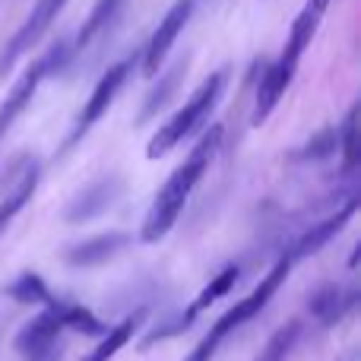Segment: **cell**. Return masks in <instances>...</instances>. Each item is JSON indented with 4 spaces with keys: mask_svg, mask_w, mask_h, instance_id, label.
Listing matches in <instances>:
<instances>
[{
    "mask_svg": "<svg viewBox=\"0 0 361 361\" xmlns=\"http://www.w3.org/2000/svg\"><path fill=\"white\" fill-rule=\"evenodd\" d=\"M222 137H225L222 124L206 127L203 137H200L197 143H193V149L187 152V159L169 175V180H165L162 190L156 193V200H152L149 212H146V219H143V228H140V241L143 244L162 241V238L178 225V219H180V212H184L187 200H190L193 187L200 184V178H203L206 169L212 165L216 152L222 149Z\"/></svg>",
    "mask_w": 361,
    "mask_h": 361,
    "instance_id": "1",
    "label": "cell"
},
{
    "mask_svg": "<svg viewBox=\"0 0 361 361\" xmlns=\"http://www.w3.org/2000/svg\"><path fill=\"white\" fill-rule=\"evenodd\" d=\"M288 273H292V257L286 254V257H279V260H276V267L263 276V282L247 295V298H241L235 307H228V311H225L222 317L212 324V330L206 333L197 345H193V352L184 361H212V355L219 352V345H222L231 333L241 330L247 320L260 317V311L269 305V301H273V295L282 288V282L288 279Z\"/></svg>",
    "mask_w": 361,
    "mask_h": 361,
    "instance_id": "2",
    "label": "cell"
},
{
    "mask_svg": "<svg viewBox=\"0 0 361 361\" xmlns=\"http://www.w3.org/2000/svg\"><path fill=\"white\" fill-rule=\"evenodd\" d=\"M225 80H228V73H225V70H216L209 80L200 82V89L184 102V108H178V111L169 118V124L149 140L146 159H152V162H156V159H165L171 149H178L187 137H193V133L209 121V114L216 111L219 99H222V92H225Z\"/></svg>",
    "mask_w": 361,
    "mask_h": 361,
    "instance_id": "3",
    "label": "cell"
},
{
    "mask_svg": "<svg viewBox=\"0 0 361 361\" xmlns=\"http://www.w3.org/2000/svg\"><path fill=\"white\" fill-rule=\"evenodd\" d=\"M70 54H73V44L54 42L42 57H38V61H32L29 67L23 70V76L13 82V89L6 92V99L0 102V143L6 140L10 127L19 121V114H23L25 108L32 105V99H35L38 86L44 82V76H51V73H57V70H63V63L70 61Z\"/></svg>",
    "mask_w": 361,
    "mask_h": 361,
    "instance_id": "4",
    "label": "cell"
},
{
    "mask_svg": "<svg viewBox=\"0 0 361 361\" xmlns=\"http://www.w3.org/2000/svg\"><path fill=\"white\" fill-rule=\"evenodd\" d=\"M130 67H133V61H130V57H127V61L111 63V67H108L105 73L99 76V82H95L92 95H89V102H86V105H82L80 118H76L73 130H70V137H67V143H63V149H61V152L73 149V146L80 143V140L86 137V133L92 130V127L99 124L102 118H105V114H108V108L114 105V99H118V95H121V89H124L127 76H130Z\"/></svg>",
    "mask_w": 361,
    "mask_h": 361,
    "instance_id": "5",
    "label": "cell"
},
{
    "mask_svg": "<svg viewBox=\"0 0 361 361\" xmlns=\"http://www.w3.org/2000/svg\"><path fill=\"white\" fill-rule=\"evenodd\" d=\"M63 6H67V0H38V4L32 6V13L25 16V23L19 25L16 35L4 44V51H0V80L16 67V61L25 54V51H32L38 42H42L44 32L54 25L57 13H61Z\"/></svg>",
    "mask_w": 361,
    "mask_h": 361,
    "instance_id": "6",
    "label": "cell"
},
{
    "mask_svg": "<svg viewBox=\"0 0 361 361\" xmlns=\"http://www.w3.org/2000/svg\"><path fill=\"white\" fill-rule=\"evenodd\" d=\"M193 10H197V0H175V4L169 6V13L162 16V23L156 25L152 38L143 48V73L146 76H156L159 70H162V63L169 61L171 48H175L178 35L184 32V25L190 23Z\"/></svg>",
    "mask_w": 361,
    "mask_h": 361,
    "instance_id": "7",
    "label": "cell"
},
{
    "mask_svg": "<svg viewBox=\"0 0 361 361\" xmlns=\"http://www.w3.org/2000/svg\"><path fill=\"white\" fill-rule=\"evenodd\" d=\"M295 70H298V61H292V57H286V54H279V61L267 63V67L260 70V80H257V89H254V118H250L254 127L269 121V114H273L276 105L282 102L286 89L292 86Z\"/></svg>",
    "mask_w": 361,
    "mask_h": 361,
    "instance_id": "8",
    "label": "cell"
},
{
    "mask_svg": "<svg viewBox=\"0 0 361 361\" xmlns=\"http://www.w3.org/2000/svg\"><path fill=\"white\" fill-rule=\"evenodd\" d=\"M118 197H121V178L118 175L99 178V180H92L89 187H82V190L70 200L67 209H63V219H67L70 225L92 222V219H99L105 209H111Z\"/></svg>",
    "mask_w": 361,
    "mask_h": 361,
    "instance_id": "9",
    "label": "cell"
},
{
    "mask_svg": "<svg viewBox=\"0 0 361 361\" xmlns=\"http://www.w3.org/2000/svg\"><path fill=\"white\" fill-rule=\"evenodd\" d=\"M133 238L127 231H105V235H95V238H86V241H76L63 250V263L73 269H92V267H102L108 263L111 257H118L121 250L130 247Z\"/></svg>",
    "mask_w": 361,
    "mask_h": 361,
    "instance_id": "10",
    "label": "cell"
},
{
    "mask_svg": "<svg viewBox=\"0 0 361 361\" xmlns=\"http://www.w3.org/2000/svg\"><path fill=\"white\" fill-rule=\"evenodd\" d=\"M355 288H343L339 282H320L311 295H307V314L317 320L320 326H336L345 314L355 307Z\"/></svg>",
    "mask_w": 361,
    "mask_h": 361,
    "instance_id": "11",
    "label": "cell"
},
{
    "mask_svg": "<svg viewBox=\"0 0 361 361\" xmlns=\"http://www.w3.org/2000/svg\"><path fill=\"white\" fill-rule=\"evenodd\" d=\"M61 333H63V320H61V307H57V298H54L51 305H44V311L38 317H32L29 324L19 326L13 345H16L19 355H29V352L48 349L51 343H57Z\"/></svg>",
    "mask_w": 361,
    "mask_h": 361,
    "instance_id": "12",
    "label": "cell"
},
{
    "mask_svg": "<svg viewBox=\"0 0 361 361\" xmlns=\"http://www.w3.org/2000/svg\"><path fill=\"white\" fill-rule=\"evenodd\" d=\"M355 212H358V200H349V203L343 206V209H336L333 216H326L324 222H317V225H311V228L305 231V235L295 241V247H292V260H301V257H311V254H317V250H324L330 241H336V235L345 228V225L355 219Z\"/></svg>",
    "mask_w": 361,
    "mask_h": 361,
    "instance_id": "13",
    "label": "cell"
},
{
    "mask_svg": "<svg viewBox=\"0 0 361 361\" xmlns=\"http://www.w3.org/2000/svg\"><path fill=\"white\" fill-rule=\"evenodd\" d=\"M38 178H42V169H38V162L32 159V162L23 165V171H19V178L10 184V190L4 193V200H0V235L10 228L13 219L25 209V203H29L32 197H35Z\"/></svg>",
    "mask_w": 361,
    "mask_h": 361,
    "instance_id": "14",
    "label": "cell"
},
{
    "mask_svg": "<svg viewBox=\"0 0 361 361\" xmlns=\"http://www.w3.org/2000/svg\"><path fill=\"white\" fill-rule=\"evenodd\" d=\"M184 76H187V57H180V61H175L162 76H159L156 86L146 92V102H143V108H140V118H137L140 127L149 124V121L156 118L159 111H165V108H169V102L175 99L178 89H180V82H184Z\"/></svg>",
    "mask_w": 361,
    "mask_h": 361,
    "instance_id": "15",
    "label": "cell"
},
{
    "mask_svg": "<svg viewBox=\"0 0 361 361\" xmlns=\"http://www.w3.org/2000/svg\"><path fill=\"white\" fill-rule=\"evenodd\" d=\"M326 6H330V0H307L305 10L295 16L292 32H288V42H286V48H282V54L292 57V61H301V54L311 48L314 35H317L320 19H324Z\"/></svg>",
    "mask_w": 361,
    "mask_h": 361,
    "instance_id": "16",
    "label": "cell"
},
{
    "mask_svg": "<svg viewBox=\"0 0 361 361\" xmlns=\"http://www.w3.org/2000/svg\"><path fill=\"white\" fill-rule=\"evenodd\" d=\"M146 324V311L140 307V311L127 314L124 320H121L114 330L102 333V339L92 345V352L89 355H82V361H111L114 355H118L121 349H127V343H133V336L140 333V326Z\"/></svg>",
    "mask_w": 361,
    "mask_h": 361,
    "instance_id": "17",
    "label": "cell"
},
{
    "mask_svg": "<svg viewBox=\"0 0 361 361\" xmlns=\"http://www.w3.org/2000/svg\"><path fill=\"white\" fill-rule=\"evenodd\" d=\"M124 4H127V0H95L92 13H89V19L82 23L80 35H76V42H73V51L89 48V44H92L99 35H105V32L111 29L114 23H118V16H121V10H124Z\"/></svg>",
    "mask_w": 361,
    "mask_h": 361,
    "instance_id": "18",
    "label": "cell"
},
{
    "mask_svg": "<svg viewBox=\"0 0 361 361\" xmlns=\"http://www.w3.org/2000/svg\"><path fill=\"white\" fill-rule=\"evenodd\" d=\"M4 292H6V298L19 301V305H32V307H44L54 301V292L48 288V282H44L38 273H32V269L19 273Z\"/></svg>",
    "mask_w": 361,
    "mask_h": 361,
    "instance_id": "19",
    "label": "cell"
},
{
    "mask_svg": "<svg viewBox=\"0 0 361 361\" xmlns=\"http://www.w3.org/2000/svg\"><path fill=\"white\" fill-rule=\"evenodd\" d=\"M301 333H305V320L292 317L267 339V345L260 349L257 361H288V355L295 352V345L301 343Z\"/></svg>",
    "mask_w": 361,
    "mask_h": 361,
    "instance_id": "20",
    "label": "cell"
},
{
    "mask_svg": "<svg viewBox=\"0 0 361 361\" xmlns=\"http://www.w3.org/2000/svg\"><path fill=\"white\" fill-rule=\"evenodd\" d=\"M193 324H197V311H193V307L178 311V314H169V317H159V324L143 336L140 349L146 352V349H152L156 343H165V339H171V336H180V333H187Z\"/></svg>",
    "mask_w": 361,
    "mask_h": 361,
    "instance_id": "21",
    "label": "cell"
},
{
    "mask_svg": "<svg viewBox=\"0 0 361 361\" xmlns=\"http://www.w3.org/2000/svg\"><path fill=\"white\" fill-rule=\"evenodd\" d=\"M238 276H241V269H238V267H225L222 273H216V279H212V282H206V286H203V292H200L197 298L190 301V307H193V311H197V314H200V311H206V307H212L219 298H225V295H228L231 288H235Z\"/></svg>",
    "mask_w": 361,
    "mask_h": 361,
    "instance_id": "22",
    "label": "cell"
},
{
    "mask_svg": "<svg viewBox=\"0 0 361 361\" xmlns=\"http://www.w3.org/2000/svg\"><path fill=\"white\" fill-rule=\"evenodd\" d=\"M61 307V320H63V330H73V333H82V336H102L105 333V324L95 317L89 307L82 305H63L57 301Z\"/></svg>",
    "mask_w": 361,
    "mask_h": 361,
    "instance_id": "23",
    "label": "cell"
},
{
    "mask_svg": "<svg viewBox=\"0 0 361 361\" xmlns=\"http://www.w3.org/2000/svg\"><path fill=\"white\" fill-rule=\"evenodd\" d=\"M336 149H339L336 127H324V130H317L298 152H295V159H298V162H326V159L336 156Z\"/></svg>",
    "mask_w": 361,
    "mask_h": 361,
    "instance_id": "24",
    "label": "cell"
},
{
    "mask_svg": "<svg viewBox=\"0 0 361 361\" xmlns=\"http://www.w3.org/2000/svg\"><path fill=\"white\" fill-rule=\"evenodd\" d=\"M358 102L345 111V118H343V124L336 127V137H339V152H343V162H345V169H355L358 165Z\"/></svg>",
    "mask_w": 361,
    "mask_h": 361,
    "instance_id": "25",
    "label": "cell"
},
{
    "mask_svg": "<svg viewBox=\"0 0 361 361\" xmlns=\"http://www.w3.org/2000/svg\"><path fill=\"white\" fill-rule=\"evenodd\" d=\"M63 352H67V345H63V339H57V343H51L48 349H38V352L23 355V361H63Z\"/></svg>",
    "mask_w": 361,
    "mask_h": 361,
    "instance_id": "26",
    "label": "cell"
}]
</instances>
